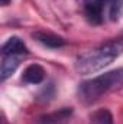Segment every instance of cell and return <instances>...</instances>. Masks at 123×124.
Segmentation results:
<instances>
[{
  "instance_id": "8fae6325",
  "label": "cell",
  "mask_w": 123,
  "mask_h": 124,
  "mask_svg": "<svg viewBox=\"0 0 123 124\" xmlns=\"http://www.w3.org/2000/svg\"><path fill=\"white\" fill-rule=\"evenodd\" d=\"M10 1L12 0H0V4L1 6H7V4H10Z\"/></svg>"
},
{
  "instance_id": "7c38bea8",
  "label": "cell",
  "mask_w": 123,
  "mask_h": 124,
  "mask_svg": "<svg viewBox=\"0 0 123 124\" xmlns=\"http://www.w3.org/2000/svg\"><path fill=\"white\" fill-rule=\"evenodd\" d=\"M0 124H9V123H7V120H6V117H4V114H1V120H0Z\"/></svg>"
},
{
  "instance_id": "5b68a950",
  "label": "cell",
  "mask_w": 123,
  "mask_h": 124,
  "mask_svg": "<svg viewBox=\"0 0 123 124\" xmlns=\"http://www.w3.org/2000/svg\"><path fill=\"white\" fill-rule=\"evenodd\" d=\"M32 38L35 40H38L39 43H42L44 46L51 48V49H58V48L65 45V39L60 35H57V33H52V32L35 31L32 33Z\"/></svg>"
},
{
  "instance_id": "8992f818",
  "label": "cell",
  "mask_w": 123,
  "mask_h": 124,
  "mask_svg": "<svg viewBox=\"0 0 123 124\" xmlns=\"http://www.w3.org/2000/svg\"><path fill=\"white\" fill-rule=\"evenodd\" d=\"M28 46L19 36H10L1 46V55L3 56H16V55H26Z\"/></svg>"
},
{
  "instance_id": "3957f363",
  "label": "cell",
  "mask_w": 123,
  "mask_h": 124,
  "mask_svg": "<svg viewBox=\"0 0 123 124\" xmlns=\"http://www.w3.org/2000/svg\"><path fill=\"white\" fill-rule=\"evenodd\" d=\"M83 12L91 25L117 22L123 16V0H84Z\"/></svg>"
},
{
  "instance_id": "30bf717a",
  "label": "cell",
  "mask_w": 123,
  "mask_h": 124,
  "mask_svg": "<svg viewBox=\"0 0 123 124\" xmlns=\"http://www.w3.org/2000/svg\"><path fill=\"white\" fill-rule=\"evenodd\" d=\"M54 95H55V84L51 81L41 88V91L36 95V100L41 102H46V101H51L54 98Z\"/></svg>"
},
{
  "instance_id": "7a4b0ae2",
  "label": "cell",
  "mask_w": 123,
  "mask_h": 124,
  "mask_svg": "<svg viewBox=\"0 0 123 124\" xmlns=\"http://www.w3.org/2000/svg\"><path fill=\"white\" fill-rule=\"evenodd\" d=\"M123 87V68H117L84 81L77 88V97L83 104H93L103 95Z\"/></svg>"
},
{
  "instance_id": "9c48e42d",
  "label": "cell",
  "mask_w": 123,
  "mask_h": 124,
  "mask_svg": "<svg viewBox=\"0 0 123 124\" xmlns=\"http://www.w3.org/2000/svg\"><path fill=\"white\" fill-rule=\"evenodd\" d=\"M90 124H113V116L107 108L96 110L90 114Z\"/></svg>"
},
{
  "instance_id": "277c9868",
  "label": "cell",
  "mask_w": 123,
  "mask_h": 124,
  "mask_svg": "<svg viewBox=\"0 0 123 124\" xmlns=\"http://www.w3.org/2000/svg\"><path fill=\"white\" fill-rule=\"evenodd\" d=\"M74 116V110L71 107H64L57 111L42 114L36 118L35 124H68Z\"/></svg>"
},
{
  "instance_id": "6da1fadb",
  "label": "cell",
  "mask_w": 123,
  "mask_h": 124,
  "mask_svg": "<svg viewBox=\"0 0 123 124\" xmlns=\"http://www.w3.org/2000/svg\"><path fill=\"white\" fill-rule=\"evenodd\" d=\"M123 52V40L113 39L88 52H84L75 58V71L81 75H90L109 66L114 59H117Z\"/></svg>"
},
{
  "instance_id": "ba28073f",
  "label": "cell",
  "mask_w": 123,
  "mask_h": 124,
  "mask_svg": "<svg viewBox=\"0 0 123 124\" xmlns=\"http://www.w3.org/2000/svg\"><path fill=\"white\" fill-rule=\"evenodd\" d=\"M19 63H20V61L16 56H3L1 66H0V81L4 82L7 78H10L16 72Z\"/></svg>"
},
{
  "instance_id": "52a82bcc",
  "label": "cell",
  "mask_w": 123,
  "mask_h": 124,
  "mask_svg": "<svg viewBox=\"0 0 123 124\" xmlns=\"http://www.w3.org/2000/svg\"><path fill=\"white\" fill-rule=\"evenodd\" d=\"M45 79V69L39 63H31L22 74V81L25 84H41Z\"/></svg>"
}]
</instances>
